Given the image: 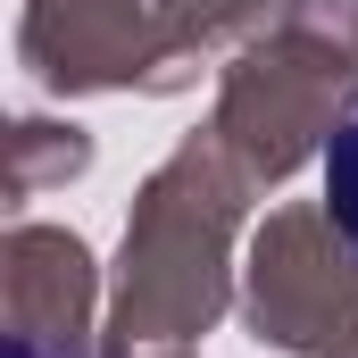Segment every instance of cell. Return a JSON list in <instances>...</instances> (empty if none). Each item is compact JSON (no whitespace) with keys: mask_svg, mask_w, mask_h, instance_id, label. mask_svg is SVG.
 <instances>
[{"mask_svg":"<svg viewBox=\"0 0 358 358\" xmlns=\"http://www.w3.org/2000/svg\"><path fill=\"white\" fill-rule=\"evenodd\" d=\"M259 183L234 167L217 134H192L159 176L142 183L125 217V259H117V325L108 358H183L225 317V275H234V225Z\"/></svg>","mask_w":358,"mask_h":358,"instance_id":"obj_1","label":"cell"},{"mask_svg":"<svg viewBox=\"0 0 358 358\" xmlns=\"http://www.w3.org/2000/svg\"><path fill=\"white\" fill-rule=\"evenodd\" d=\"M350 100H358V0H275V17L225 67L208 134L267 192L334 142Z\"/></svg>","mask_w":358,"mask_h":358,"instance_id":"obj_2","label":"cell"},{"mask_svg":"<svg viewBox=\"0 0 358 358\" xmlns=\"http://www.w3.org/2000/svg\"><path fill=\"white\" fill-rule=\"evenodd\" d=\"M242 317L250 334L300 358H334L358 325V250L334 234L325 208H275L242 267Z\"/></svg>","mask_w":358,"mask_h":358,"instance_id":"obj_3","label":"cell"},{"mask_svg":"<svg viewBox=\"0 0 358 358\" xmlns=\"http://www.w3.org/2000/svg\"><path fill=\"white\" fill-rule=\"evenodd\" d=\"M17 59L42 92H183L142 0H25Z\"/></svg>","mask_w":358,"mask_h":358,"instance_id":"obj_4","label":"cell"},{"mask_svg":"<svg viewBox=\"0 0 358 358\" xmlns=\"http://www.w3.org/2000/svg\"><path fill=\"white\" fill-rule=\"evenodd\" d=\"M8 358H92V250L59 225L8 234Z\"/></svg>","mask_w":358,"mask_h":358,"instance_id":"obj_5","label":"cell"},{"mask_svg":"<svg viewBox=\"0 0 358 358\" xmlns=\"http://www.w3.org/2000/svg\"><path fill=\"white\" fill-rule=\"evenodd\" d=\"M150 8H159V42H167L176 84H192L200 59H217L225 42H242V34L267 25L275 0H150Z\"/></svg>","mask_w":358,"mask_h":358,"instance_id":"obj_6","label":"cell"},{"mask_svg":"<svg viewBox=\"0 0 358 358\" xmlns=\"http://www.w3.org/2000/svg\"><path fill=\"white\" fill-rule=\"evenodd\" d=\"M8 192L17 200H34V192H50V183L84 176L92 167V134L84 125H42V117H17V134H8Z\"/></svg>","mask_w":358,"mask_h":358,"instance_id":"obj_7","label":"cell"},{"mask_svg":"<svg viewBox=\"0 0 358 358\" xmlns=\"http://www.w3.org/2000/svg\"><path fill=\"white\" fill-rule=\"evenodd\" d=\"M325 217L358 250V100H350V117L334 125V142H325Z\"/></svg>","mask_w":358,"mask_h":358,"instance_id":"obj_8","label":"cell"},{"mask_svg":"<svg viewBox=\"0 0 358 358\" xmlns=\"http://www.w3.org/2000/svg\"><path fill=\"white\" fill-rule=\"evenodd\" d=\"M334 358H358V325H350V334H342V350H334Z\"/></svg>","mask_w":358,"mask_h":358,"instance_id":"obj_9","label":"cell"}]
</instances>
